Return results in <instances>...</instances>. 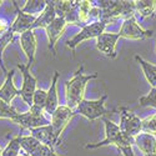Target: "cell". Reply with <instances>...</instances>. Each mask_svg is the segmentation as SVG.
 Segmentation results:
<instances>
[{"mask_svg":"<svg viewBox=\"0 0 156 156\" xmlns=\"http://www.w3.org/2000/svg\"><path fill=\"white\" fill-rule=\"evenodd\" d=\"M120 39L119 34L114 33H102L96 37V49L101 54L110 59L116 58V44Z\"/></svg>","mask_w":156,"mask_h":156,"instance_id":"11","label":"cell"},{"mask_svg":"<svg viewBox=\"0 0 156 156\" xmlns=\"http://www.w3.org/2000/svg\"><path fill=\"white\" fill-rule=\"evenodd\" d=\"M18 69L20 70L21 75H23V86L20 89V96L23 99V101L27 104L29 108H31L33 105V96L34 93L36 91V85H37V80L36 77L33 76V74L30 73V66L29 65H24V64H18Z\"/></svg>","mask_w":156,"mask_h":156,"instance_id":"6","label":"cell"},{"mask_svg":"<svg viewBox=\"0 0 156 156\" xmlns=\"http://www.w3.org/2000/svg\"><path fill=\"white\" fill-rule=\"evenodd\" d=\"M95 6L100 9L99 21L104 23L108 27L116 24L119 20H126L135 16V2L131 0H101L93 2Z\"/></svg>","mask_w":156,"mask_h":156,"instance_id":"1","label":"cell"},{"mask_svg":"<svg viewBox=\"0 0 156 156\" xmlns=\"http://www.w3.org/2000/svg\"><path fill=\"white\" fill-rule=\"evenodd\" d=\"M155 68H156V65H155Z\"/></svg>","mask_w":156,"mask_h":156,"instance_id":"36","label":"cell"},{"mask_svg":"<svg viewBox=\"0 0 156 156\" xmlns=\"http://www.w3.org/2000/svg\"><path fill=\"white\" fill-rule=\"evenodd\" d=\"M105 29H106V25L101 21L89 24L86 27L81 28L80 33H77L73 39H70L66 43V46L73 51V54H75V49L80 43H83L84 40H87V39H93V37L96 39L99 35L105 33Z\"/></svg>","mask_w":156,"mask_h":156,"instance_id":"9","label":"cell"},{"mask_svg":"<svg viewBox=\"0 0 156 156\" xmlns=\"http://www.w3.org/2000/svg\"><path fill=\"white\" fill-rule=\"evenodd\" d=\"M21 151V146H20V139L14 137L9 141V144L6 145V147L3 150L2 156H19Z\"/></svg>","mask_w":156,"mask_h":156,"instance_id":"25","label":"cell"},{"mask_svg":"<svg viewBox=\"0 0 156 156\" xmlns=\"http://www.w3.org/2000/svg\"><path fill=\"white\" fill-rule=\"evenodd\" d=\"M108 96L104 95L98 100H83L79 105L76 106V109L74 110L75 115L79 114L83 115L90 121H94L99 118H105V116L110 112L106 106H105V101H106Z\"/></svg>","mask_w":156,"mask_h":156,"instance_id":"4","label":"cell"},{"mask_svg":"<svg viewBox=\"0 0 156 156\" xmlns=\"http://www.w3.org/2000/svg\"><path fill=\"white\" fill-rule=\"evenodd\" d=\"M156 11V0H137L135 2V14L141 18L154 16Z\"/></svg>","mask_w":156,"mask_h":156,"instance_id":"20","label":"cell"},{"mask_svg":"<svg viewBox=\"0 0 156 156\" xmlns=\"http://www.w3.org/2000/svg\"><path fill=\"white\" fill-rule=\"evenodd\" d=\"M154 16H156V12H155V15H154Z\"/></svg>","mask_w":156,"mask_h":156,"instance_id":"35","label":"cell"},{"mask_svg":"<svg viewBox=\"0 0 156 156\" xmlns=\"http://www.w3.org/2000/svg\"><path fill=\"white\" fill-rule=\"evenodd\" d=\"M12 121L19 124L23 129H36V127H41L50 125V119H48L45 116L44 111H37L34 109H30L27 112H21L15 116Z\"/></svg>","mask_w":156,"mask_h":156,"instance_id":"7","label":"cell"},{"mask_svg":"<svg viewBox=\"0 0 156 156\" xmlns=\"http://www.w3.org/2000/svg\"><path fill=\"white\" fill-rule=\"evenodd\" d=\"M145 156H156V154H150V155H145Z\"/></svg>","mask_w":156,"mask_h":156,"instance_id":"31","label":"cell"},{"mask_svg":"<svg viewBox=\"0 0 156 156\" xmlns=\"http://www.w3.org/2000/svg\"><path fill=\"white\" fill-rule=\"evenodd\" d=\"M139 104L141 106H151L156 109V87H151L149 94L141 96L139 99Z\"/></svg>","mask_w":156,"mask_h":156,"instance_id":"28","label":"cell"},{"mask_svg":"<svg viewBox=\"0 0 156 156\" xmlns=\"http://www.w3.org/2000/svg\"><path fill=\"white\" fill-rule=\"evenodd\" d=\"M141 133L156 135V114H154L151 116H147L146 119L142 120Z\"/></svg>","mask_w":156,"mask_h":156,"instance_id":"27","label":"cell"},{"mask_svg":"<svg viewBox=\"0 0 156 156\" xmlns=\"http://www.w3.org/2000/svg\"><path fill=\"white\" fill-rule=\"evenodd\" d=\"M30 156H60L55 152V149L44 144H39L37 147L31 152Z\"/></svg>","mask_w":156,"mask_h":156,"instance_id":"29","label":"cell"},{"mask_svg":"<svg viewBox=\"0 0 156 156\" xmlns=\"http://www.w3.org/2000/svg\"><path fill=\"white\" fill-rule=\"evenodd\" d=\"M18 115V111L12 108L10 104H6L4 100L0 99V119H12Z\"/></svg>","mask_w":156,"mask_h":156,"instance_id":"26","label":"cell"},{"mask_svg":"<svg viewBox=\"0 0 156 156\" xmlns=\"http://www.w3.org/2000/svg\"><path fill=\"white\" fill-rule=\"evenodd\" d=\"M135 59L142 66V71H144V75L146 77L147 83L151 85V87H156V68H155V65L149 62V61H146V60H144L139 55H136Z\"/></svg>","mask_w":156,"mask_h":156,"instance_id":"21","label":"cell"},{"mask_svg":"<svg viewBox=\"0 0 156 156\" xmlns=\"http://www.w3.org/2000/svg\"><path fill=\"white\" fill-rule=\"evenodd\" d=\"M20 139V146H21V150L24 152V155H27V156H30L31 152L37 147V145L40 144L35 137H33L31 135L29 136H19Z\"/></svg>","mask_w":156,"mask_h":156,"instance_id":"22","label":"cell"},{"mask_svg":"<svg viewBox=\"0 0 156 156\" xmlns=\"http://www.w3.org/2000/svg\"><path fill=\"white\" fill-rule=\"evenodd\" d=\"M104 126H105V139L96 144H87L85 145V149H98L102 146H109V145H115L118 147L124 156H136L133 151V144L134 139L125 136L119 125H116L108 118H102Z\"/></svg>","mask_w":156,"mask_h":156,"instance_id":"2","label":"cell"},{"mask_svg":"<svg viewBox=\"0 0 156 156\" xmlns=\"http://www.w3.org/2000/svg\"><path fill=\"white\" fill-rule=\"evenodd\" d=\"M2 3H3V2H0V5H2Z\"/></svg>","mask_w":156,"mask_h":156,"instance_id":"34","label":"cell"},{"mask_svg":"<svg viewBox=\"0 0 156 156\" xmlns=\"http://www.w3.org/2000/svg\"><path fill=\"white\" fill-rule=\"evenodd\" d=\"M59 71L54 73L53 76V81H51L50 89L48 90V96H46V104H45V108L44 111L51 116L54 114V111L59 108V96H58V79H59Z\"/></svg>","mask_w":156,"mask_h":156,"instance_id":"15","label":"cell"},{"mask_svg":"<svg viewBox=\"0 0 156 156\" xmlns=\"http://www.w3.org/2000/svg\"><path fill=\"white\" fill-rule=\"evenodd\" d=\"M141 125H142V120L136 114L127 110L126 108L120 109V125H119V127L125 136L134 139L136 135H139L141 133Z\"/></svg>","mask_w":156,"mask_h":156,"instance_id":"8","label":"cell"},{"mask_svg":"<svg viewBox=\"0 0 156 156\" xmlns=\"http://www.w3.org/2000/svg\"><path fill=\"white\" fill-rule=\"evenodd\" d=\"M14 74H15V70L8 71L4 85L0 87V99L4 100L6 104H10L11 100L16 95L20 96V90H18L14 85Z\"/></svg>","mask_w":156,"mask_h":156,"instance_id":"17","label":"cell"},{"mask_svg":"<svg viewBox=\"0 0 156 156\" xmlns=\"http://www.w3.org/2000/svg\"><path fill=\"white\" fill-rule=\"evenodd\" d=\"M14 6L16 9V18L10 25V29L14 34H23L25 31H28L31 29V27L34 25L35 20H36V15H30V14H27V12H24L23 10L19 9L18 4L14 2Z\"/></svg>","mask_w":156,"mask_h":156,"instance_id":"12","label":"cell"},{"mask_svg":"<svg viewBox=\"0 0 156 156\" xmlns=\"http://www.w3.org/2000/svg\"><path fill=\"white\" fill-rule=\"evenodd\" d=\"M84 66L81 65L80 69L75 73V75L70 80L65 83V96H66V106L71 109L73 111L76 109V106L84 100L85 87L87 83L93 79H96L98 74L94 73L91 75L83 74Z\"/></svg>","mask_w":156,"mask_h":156,"instance_id":"3","label":"cell"},{"mask_svg":"<svg viewBox=\"0 0 156 156\" xmlns=\"http://www.w3.org/2000/svg\"><path fill=\"white\" fill-rule=\"evenodd\" d=\"M74 116L75 112L71 109H69L66 105H59V108L54 111V114L50 116V126L53 129L56 145L60 144V136Z\"/></svg>","mask_w":156,"mask_h":156,"instance_id":"5","label":"cell"},{"mask_svg":"<svg viewBox=\"0 0 156 156\" xmlns=\"http://www.w3.org/2000/svg\"><path fill=\"white\" fill-rule=\"evenodd\" d=\"M134 144L139 147V150L142 152V155H150L156 154V137L155 135L140 133L134 137Z\"/></svg>","mask_w":156,"mask_h":156,"instance_id":"16","label":"cell"},{"mask_svg":"<svg viewBox=\"0 0 156 156\" xmlns=\"http://www.w3.org/2000/svg\"><path fill=\"white\" fill-rule=\"evenodd\" d=\"M46 6V2H27L24 5V8L21 9L24 12H27V14H30V15H36L39 14L40 15L43 10L45 9Z\"/></svg>","mask_w":156,"mask_h":156,"instance_id":"24","label":"cell"},{"mask_svg":"<svg viewBox=\"0 0 156 156\" xmlns=\"http://www.w3.org/2000/svg\"><path fill=\"white\" fill-rule=\"evenodd\" d=\"M152 30H145L142 29L139 23L136 21L135 16L129 18L122 21V25L119 30V36L120 37H126V39H134V40H141V39H146L152 36Z\"/></svg>","mask_w":156,"mask_h":156,"instance_id":"10","label":"cell"},{"mask_svg":"<svg viewBox=\"0 0 156 156\" xmlns=\"http://www.w3.org/2000/svg\"><path fill=\"white\" fill-rule=\"evenodd\" d=\"M19 156H27V155H19Z\"/></svg>","mask_w":156,"mask_h":156,"instance_id":"33","label":"cell"},{"mask_svg":"<svg viewBox=\"0 0 156 156\" xmlns=\"http://www.w3.org/2000/svg\"><path fill=\"white\" fill-rule=\"evenodd\" d=\"M46 96H48V91H45L43 89H36V91L34 93V96H33V105L30 109L44 111L45 104H46Z\"/></svg>","mask_w":156,"mask_h":156,"instance_id":"23","label":"cell"},{"mask_svg":"<svg viewBox=\"0 0 156 156\" xmlns=\"http://www.w3.org/2000/svg\"><path fill=\"white\" fill-rule=\"evenodd\" d=\"M30 135L33 137H35L40 144L48 145L50 147L55 149L56 145V141L54 139V134H53V129H51L50 125L46 126H41V127H36V129H31L30 130Z\"/></svg>","mask_w":156,"mask_h":156,"instance_id":"19","label":"cell"},{"mask_svg":"<svg viewBox=\"0 0 156 156\" xmlns=\"http://www.w3.org/2000/svg\"><path fill=\"white\" fill-rule=\"evenodd\" d=\"M9 29H10V25L4 19H0V37H2Z\"/></svg>","mask_w":156,"mask_h":156,"instance_id":"30","label":"cell"},{"mask_svg":"<svg viewBox=\"0 0 156 156\" xmlns=\"http://www.w3.org/2000/svg\"><path fill=\"white\" fill-rule=\"evenodd\" d=\"M2 152H3V150H2V147H0V156H2Z\"/></svg>","mask_w":156,"mask_h":156,"instance_id":"32","label":"cell"},{"mask_svg":"<svg viewBox=\"0 0 156 156\" xmlns=\"http://www.w3.org/2000/svg\"><path fill=\"white\" fill-rule=\"evenodd\" d=\"M66 21H65L62 18H55V20L51 23L49 27L45 28L46 34H48V39H49V49L53 53V55H56V50H55V45L59 40V37L62 35V33L65 31V28H66Z\"/></svg>","mask_w":156,"mask_h":156,"instance_id":"13","label":"cell"},{"mask_svg":"<svg viewBox=\"0 0 156 156\" xmlns=\"http://www.w3.org/2000/svg\"><path fill=\"white\" fill-rule=\"evenodd\" d=\"M20 45L24 51V54L28 58V64L31 68V65L35 61V53H36V36L34 30H28L20 35Z\"/></svg>","mask_w":156,"mask_h":156,"instance_id":"14","label":"cell"},{"mask_svg":"<svg viewBox=\"0 0 156 156\" xmlns=\"http://www.w3.org/2000/svg\"><path fill=\"white\" fill-rule=\"evenodd\" d=\"M56 18V12H55V5H54V2H46V6L45 9L43 10V12L39 15L34 23V25L31 27L30 30H34V29H37V28H46L49 25L53 23Z\"/></svg>","mask_w":156,"mask_h":156,"instance_id":"18","label":"cell"}]
</instances>
